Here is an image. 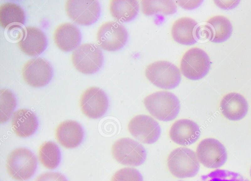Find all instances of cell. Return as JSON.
I'll return each mask as SVG.
<instances>
[{
  "label": "cell",
  "instance_id": "cell-29",
  "mask_svg": "<svg viewBox=\"0 0 251 181\" xmlns=\"http://www.w3.org/2000/svg\"><path fill=\"white\" fill-rule=\"evenodd\" d=\"M35 181H67L65 177L58 172H48L39 175Z\"/></svg>",
  "mask_w": 251,
  "mask_h": 181
},
{
  "label": "cell",
  "instance_id": "cell-22",
  "mask_svg": "<svg viewBox=\"0 0 251 181\" xmlns=\"http://www.w3.org/2000/svg\"><path fill=\"white\" fill-rule=\"evenodd\" d=\"M109 10L111 16L121 22H128L135 18L139 10L137 0H111Z\"/></svg>",
  "mask_w": 251,
  "mask_h": 181
},
{
  "label": "cell",
  "instance_id": "cell-21",
  "mask_svg": "<svg viewBox=\"0 0 251 181\" xmlns=\"http://www.w3.org/2000/svg\"><path fill=\"white\" fill-rule=\"evenodd\" d=\"M204 31L209 40L214 43H221L227 40L232 32V26L229 20L223 16L210 18L204 25Z\"/></svg>",
  "mask_w": 251,
  "mask_h": 181
},
{
  "label": "cell",
  "instance_id": "cell-19",
  "mask_svg": "<svg viewBox=\"0 0 251 181\" xmlns=\"http://www.w3.org/2000/svg\"><path fill=\"white\" fill-rule=\"evenodd\" d=\"M55 44L61 50L70 51L80 44L81 35L79 29L74 24L66 23L61 24L53 34Z\"/></svg>",
  "mask_w": 251,
  "mask_h": 181
},
{
  "label": "cell",
  "instance_id": "cell-14",
  "mask_svg": "<svg viewBox=\"0 0 251 181\" xmlns=\"http://www.w3.org/2000/svg\"><path fill=\"white\" fill-rule=\"evenodd\" d=\"M201 134L198 125L188 119H180L175 121L170 128L169 136L177 144L186 146L195 142Z\"/></svg>",
  "mask_w": 251,
  "mask_h": 181
},
{
  "label": "cell",
  "instance_id": "cell-15",
  "mask_svg": "<svg viewBox=\"0 0 251 181\" xmlns=\"http://www.w3.org/2000/svg\"><path fill=\"white\" fill-rule=\"evenodd\" d=\"M20 49L29 56L41 54L46 48L47 39L44 33L39 28L28 26L24 30L23 36L18 43Z\"/></svg>",
  "mask_w": 251,
  "mask_h": 181
},
{
  "label": "cell",
  "instance_id": "cell-7",
  "mask_svg": "<svg viewBox=\"0 0 251 181\" xmlns=\"http://www.w3.org/2000/svg\"><path fill=\"white\" fill-rule=\"evenodd\" d=\"M112 154L120 163L132 166L143 164L147 156L143 145L128 137L122 138L115 142L112 147Z\"/></svg>",
  "mask_w": 251,
  "mask_h": 181
},
{
  "label": "cell",
  "instance_id": "cell-20",
  "mask_svg": "<svg viewBox=\"0 0 251 181\" xmlns=\"http://www.w3.org/2000/svg\"><path fill=\"white\" fill-rule=\"evenodd\" d=\"M11 123L15 134L22 137L33 135L38 126L35 114L27 109H20L15 112L12 115Z\"/></svg>",
  "mask_w": 251,
  "mask_h": 181
},
{
  "label": "cell",
  "instance_id": "cell-31",
  "mask_svg": "<svg viewBox=\"0 0 251 181\" xmlns=\"http://www.w3.org/2000/svg\"><path fill=\"white\" fill-rule=\"evenodd\" d=\"M250 175H251V171H250Z\"/></svg>",
  "mask_w": 251,
  "mask_h": 181
},
{
  "label": "cell",
  "instance_id": "cell-8",
  "mask_svg": "<svg viewBox=\"0 0 251 181\" xmlns=\"http://www.w3.org/2000/svg\"><path fill=\"white\" fill-rule=\"evenodd\" d=\"M97 39L99 45L103 49L115 51L125 45L128 40V32L122 24L108 21L99 28Z\"/></svg>",
  "mask_w": 251,
  "mask_h": 181
},
{
  "label": "cell",
  "instance_id": "cell-11",
  "mask_svg": "<svg viewBox=\"0 0 251 181\" xmlns=\"http://www.w3.org/2000/svg\"><path fill=\"white\" fill-rule=\"evenodd\" d=\"M22 76L26 84L33 87H42L47 85L53 75L51 64L42 58L30 59L23 66Z\"/></svg>",
  "mask_w": 251,
  "mask_h": 181
},
{
  "label": "cell",
  "instance_id": "cell-16",
  "mask_svg": "<svg viewBox=\"0 0 251 181\" xmlns=\"http://www.w3.org/2000/svg\"><path fill=\"white\" fill-rule=\"evenodd\" d=\"M199 30L198 23L194 19L182 17L174 23L171 34L177 43L183 45H192L197 41Z\"/></svg>",
  "mask_w": 251,
  "mask_h": 181
},
{
  "label": "cell",
  "instance_id": "cell-18",
  "mask_svg": "<svg viewBox=\"0 0 251 181\" xmlns=\"http://www.w3.org/2000/svg\"><path fill=\"white\" fill-rule=\"evenodd\" d=\"M220 109L226 118L232 121H238L243 118L247 113L248 104L241 94L230 92L223 97Z\"/></svg>",
  "mask_w": 251,
  "mask_h": 181
},
{
  "label": "cell",
  "instance_id": "cell-5",
  "mask_svg": "<svg viewBox=\"0 0 251 181\" xmlns=\"http://www.w3.org/2000/svg\"><path fill=\"white\" fill-rule=\"evenodd\" d=\"M101 50L93 44L81 45L73 51L72 62L74 67L84 74H93L99 70L103 63Z\"/></svg>",
  "mask_w": 251,
  "mask_h": 181
},
{
  "label": "cell",
  "instance_id": "cell-26",
  "mask_svg": "<svg viewBox=\"0 0 251 181\" xmlns=\"http://www.w3.org/2000/svg\"><path fill=\"white\" fill-rule=\"evenodd\" d=\"M0 123L6 122L10 117L16 106V99L13 93L7 89L0 91Z\"/></svg>",
  "mask_w": 251,
  "mask_h": 181
},
{
  "label": "cell",
  "instance_id": "cell-17",
  "mask_svg": "<svg viewBox=\"0 0 251 181\" xmlns=\"http://www.w3.org/2000/svg\"><path fill=\"white\" fill-rule=\"evenodd\" d=\"M57 141L66 148L77 147L82 141L84 132L81 125L74 120H66L61 123L55 130Z\"/></svg>",
  "mask_w": 251,
  "mask_h": 181
},
{
  "label": "cell",
  "instance_id": "cell-4",
  "mask_svg": "<svg viewBox=\"0 0 251 181\" xmlns=\"http://www.w3.org/2000/svg\"><path fill=\"white\" fill-rule=\"evenodd\" d=\"M145 75L152 84L163 89H174L181 80L178 68L166 61H157L150 64L146 68Z\"/></svg>",
  "mask_w": 251,
  "mask_h": 181
},
{
  "label": "cell",
  "instance_id": "cell-23",
  "mask_svg": "<svg viewBox=\"0 0 251 181\" xmlns=\"http://www.w3.org/2000/svg\"><path fill=\"white\" fill-rule=\"evenodd\" d=\"M25 15L23 8L13 2H6L0 6V24L5 28L14 23L24 24Z\"/></svg>",
  "mask_w": 251,
  "mask_h": 181
},
{
  "label": "cell",
  "instance_id": "cell-25",
  "mask_svg": "<svg viewBox=\"0 0 251 181\" xmlns=\"http://www.w3.org/2000/svg\"><path fill=\"white\" fill-rule=\"evenodd\" d=\"M142 12L147 16L160 13L168 15L175 13L177 6L173 0H142Z\"/></svg>",
  "mask_w": 251,
  "mask_h": 181
},
{
  "label": "cell",
  "instance_id": "cell-6",
  "mask_svg": "<svg viewBox=\"0 0 251 181\" xmlns=\"http://www.w3.org/2000/svg\"><path fill=\"white\" fill-rule=\"evenodd\" d=\"M211 62L207 54L198 47L188 50L183 55L180 65L182 74L187 78L197 80L209 71Z\"/></svg>",
  "mask_w": 251,
  "mask_h": 181
},
{
  "label": "cell",
  "instance_id": "cell-28",
  "mask_svg": "<svg viewBox=\"0 0 251 181\" xmlns=\"http://www.w3.org/2000/svg\"><path fill=\"white\" fill-rule=\"evenodd\" d=\"M111 181H143L141 173L136 169L125 167L115 173Z\"/></svg>",
  "mask_w": 251,
  "mask_h": 181
},
{
  "label": "cell",
  "instance_id": "cell-12",
  "mask_svg": "<svg viewBox=\"0 0 251 181\" xmlns=\"http://www.w3.org/2000/svg\"><path fill=\"white\" fill-rule=\"evenodd\" d=\"M128 130L135 138L148 144L155 143L161 134L158 123L152 117L145 114L133 117L128 124Z\"/></svg>",
  "mask_w": 251,
  "mask_h": 181
},
{
  "label": "cell",
  "instance_id": "cell-2",
  "mask_svg": "<svg viewBox=\"0 0 251 181\" xmlns=\"http://www.w3.org/2000/svg\"><path fill=\"white\" fill-rule=\"evenodd\" d=\"M170 173L180 179L195 176L200 169V162L196 154L186 147H178L172 151L167 158Z\"/></svg>",
  "mask_w": 251,
  "mask_h": 181
},
{
  "label": "cell",
  "instance_id": "cell-3",
  "mask_svg": "<svg viewBox=\"0 0 251 181\" xmlns=\"http://www.w3.org/2000/svg\"><path fill=\"white\" fill-rule=\"evenodd\" d=\"M37 166L36 157L29 149L18 148L8 155L6 167L8 174L13 179L25 181L34 174Z\"/></svg>",
  "mask_w": 251,
  "mask_h": 181
},
{
  "label": "cell",
  "instance_id": "cell-9",
  "mask_svg": "<svg viewBox=\"0 0 251 181\" xmlns=\"http://www.w3.org/2000/svg\"><path fill=\"white\" fill-rule=\"evenodd\" d=\"M65 9L70 18L83 25H89L95 23L101 12L99 2L94 0H67Z\"/></svg>",
  "mask_w": 251,
  "mask_h": 181
},
{
  "label": "cell",
  "instance_id": "cell-13",
  "mask_svg": "<svg viewBox=\"0 0 251 181\" xmlns=\"http://www.w3.org/2000/svg\"><path fill=\"white\" fill-rule=\"evenodd\" d=\"M109 105L105 93L100 88H88L81 94L80 107L83 113L90 118L97 119L106 112Z\"/></svg>",
  "mask_w": 251,
  "mask_h": 181
},
{
  "label": "cell",
  "instance_id": "cell-24",
  "mask_svg": "<svg viewBox=\"0 0 251 181\" xmlns=\"http://www.w3.org/2000/svg\"><path fill=\"white\" fill-rule=\"evenodd\" d=\"M39 159L46 168L50 169L56 168L61 160V153L58 146L52 141L43 143L39 149Z\"/></svg>",
  "mask_w": 251,
  "mask_h": 181
},
{
  "label": "cell",
  "instance_id": "cell-1",
  "mask_svg": "<svg viewBox=\"0 0 251 181\" xmlns=\"http://www.w3.org/2000/svg\"><path fill=\"white\" fill-rule=\"evenodd\" d=\"M144 104L152 116L162 121L174 119L180 110L177 97L167 91H159L149 94L145 98Z\"/></svg>",
  "mask_w": 251,
  "mask_h": 181
},
{
  "label": "cell",
  "instance_id": "cell-10",
  "mask_svg": "<svg viewBox=\"0 0 251 181\" xmlns=\"http://www.w3.org/2000/svg\"><path fill=\"white\" fill-rule=\"evenodd\" d=\"M199 162L209 168H217L223 165L227 159L225 146L219 140L213 138L203 139L196 149Z\"/></svg>",
  "mask_w": 251,
  "mask_h": 181
},
{
  "label": "cell",
  "instance_id": "cell-30",
  "mask_svg": "<svg viewBox=\"0 0 251 181\" xmlns=\"http://www.w3.org/2000/svg\"><path fill=\"white\" fill-rule=\"evenodd\" d=\"M202 0H177V3L185 9H193L198 7Z\"/></svg>",
  "mask_w": 251,
  "mask_h": 181
},
{
  "label": "cell",
  "instance_id": "cell-27",
  "mask_svg": "<svg viewBox=\"0 0 251 181\" xmlns=\"http://www.w3.org/2000/svg\"><path fill=\"white\" fill-rule=\"evenodd\" d=\"M201 181H249L240 174L232 171L217 169L203 176Z\"/></svg>",
  "mask_w": 251,
  "mask_h": 181
}]
</instances>
